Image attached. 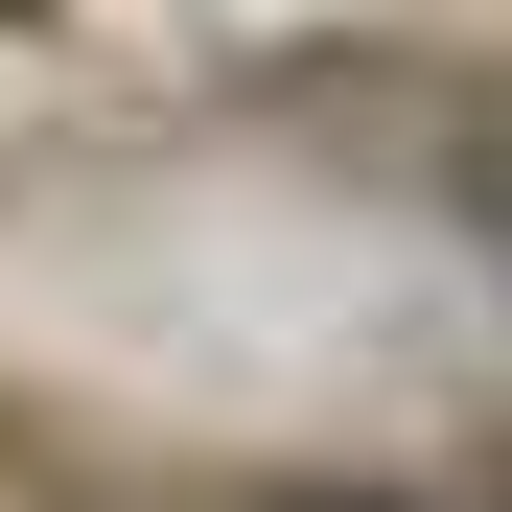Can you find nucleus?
I'll return each mask as SVG.
<instances>
[{"label":"nucleus","instance_id":"nucleus-1","mask_svg":"<svg viewBox=\"0 0 512 512\" xmlns=\"http://www.w3.org/2000/svg\"><path fill=\"white\" fill-rule=\"evenodd\" d=\"M256 512H419V489H256Z\"/></svg>","mask_w":512,"mask_h":512},{"label":"nucleus","instance_id":"nucleus-2","mask_svg":"<svg viewBox=\"0 0 512 512\" xmlns=\"http://www.w3.org/2000/svg\"><path fill=\"white\" fill-rule=\"evenodd\" d=\"M489 233H512V187H489Z\"/></svg>","mask_w":512,"mask_h":512}]
</instances>
